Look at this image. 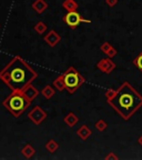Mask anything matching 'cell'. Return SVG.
<instances>
[{"mask_svg":"<svg viewBox=\"0 0 142 160\" xmlns=\"http://www.w3.org/2000/svg\"><path fill=\"white\" fill-rule=\"evenodd\" d=\"M37 77L38 73L36 70H33L19 56H16L0 71V79L12 91H22Z\"/></svg>","mask_w":142,"mask_h":160,"instance_id":"cell-1","label":"cell"},{"mask_svg":"<svg viewBox=\"0 0 142 160\" xmlns=\"http://www.w3.org/2000/svg\"><path fill=\"white\" fill-rule=\"evenodd\" d=\"M107 101L125 120H129L142 107V96L129 82L122 83Z\"/></svg>","mask_w":142,"mask_h":160,"instance_id":"cell-2","label":"cell"},{"mask_svg":"<svg viewBox=\"0 0 142 160\" xmlns=\"http://www.w3.org/2000/svg\"><path fill=\"white\" fill-rule=\"evenodd\" d=\"M2 105L10 113H12L15 117H19L27 110L30 101L23 96L22 91H12V93L2 101Z\"/></svg>","mask_w":142,"mask_h":160,"instance_id":"cell-3","label":"cell"},{"mask_svg":"<svg viewBox=\"0 0 142 160\" xmlns=\"http://www.w3.org/2000/svg\"><path fill=\"white\" fill-rule=\"evenodd\" d=\"M63 80H65L66 89L69 93L76 92L79 87L85 82V78L78 72L73 67H70L69 69L62 73Z\"/></svg>","mask_w":142,"mask_h":160,"instance_id":"cell-4","label":"cell"},{"mask_svg":"<svg viewBox=\"0 0 142 160\" xmlns=\"http://www.w3.org/2000/svg\"><path fill=\"white\" fill-rule=\"evenodd\" d=\"M63 22L67 23L70 28L75 29V28H77L81 22L91 23V20L85 19V18H83L82 16H80L77 11H69V12L63 17Z\"/></svg>","mask_w":142,"mask_h":160,"instance_id":"cell-5","label":"cell"},{"mask_svg":"<svg viewBox=\"0 0 142 160\" xmlns=\"http://www.w3.org/2000/svg\"><path fill=\"white\" fill-rule=\"evenodd\" d=\"M28 117H29V119L31 120L33 123L40 125V123L46 119L47 113H46V111L43 109H41L40 107L36 106V107H33V109L28 113Z\"/></svg>","mask_w":142,"mask_h":160,"instance_id":"cell-6","label":"cell"},{"mask_svg":"<svg viewBox=\"0 0 142 160\" xmlns=\"http://www.w3.org/2000/svg\"><path fill=\"white\" fill-rule=\"evenodd\" d=\"M97 68L100 71H102V72L110 73L115 69V63L111 59L107 58V59H102L101 61H99L97 65Z\"/></svg>","mask_w":142,"mask_h":160,"instance_id":"cell-7","label":"cell"},{"mask_svg":"<svg viewBox=\"0 0 142 160\" xmlns=\"http://www.w3.org/2000/svg\"><path fill=\"white\" fill-rule=\"evenodd\" d=\"M22 93H23V96L29 100L30 102H32L33 99L39 95V90H37V88H35L30 83V85H28L27 87L22 90Z\"/></svg>","mask_w":142,"mask_h":160,"instance_id":"cell-8","label":"cell"},{"mask_svg":"<svg viewBox=\"0 0 142 160\" xmlns=\"http://www.w3.org/2000/svg\"><path fill=\"white\" fill-rule=\"evenodd\" d=\"M60 40H61V37L56 32L55 30H51L48 35H46L45 37V41L50 46V47H55L58 42H60Z\"/></svg>","mask_w":142,"mask_h":160,"instance_id":"cell-9","label":"cell"},{"mask_svg":"<svg viewBox=\"0 0 142 160\" xmlns=\"http://www.w3.org/2000/svg\"><path fill=\"white\" fill-rule=\"evenodd\" d=\"M32 8L36 12L39 13V15H41V13H43L46 10H47L48 3L46 2L45 0H36L35 2L32 3Z\"/></svg>","mask_w":142,"mask_h":160,"instance_id":"cell-10","label":"cell"},{"mask_svg":"<svg viewBox=\"0 0 142 160\" xmlns=\"http://www.w3.org/2000/svg\"><path fill=\"white\" fill-rule=\"evenodd\" d=\"M100 49L102 50L103 52H105L109 58H113L115 55H117V49H115L113 46L110 45L109 42L102 43V46H101V48H100Z\"/></svg>","mask_w":142,"mask_h":160,"instance_id":"cell-11","label":"cell"},{"mask_svg":"<svg viewBox=\"0 0 142 160\" xmlns=\"http://www.w3.org/2000/svg\"><path fill=\"white\" fill-rule=\"evenodd\" d=\"M77 135L79 136L80 139L87 140L91 136V130L89 129V127L87 125H83L77 130Z\"/></svg>","mask_w":142,"mask_h":160,"instance_id":"cell-12","label":"cell"},{"mask_svg":"<svg viewBox=\"0 0 142 160\" xmlns=\"http://www.w3.org/2000/svg\"><path fill=\"white\" fill-rule=\"evenodd\" d=\"M63 121L67 123V126H69L70 128H72L78 123V121H79V118H78L73 112H70V113H68V115L66 116L65 119H63Z\"/></svg>","mask_w":142,"mask_h":160,"instance_id":"cell-13","label":"cell"},{"mask_svg":"<svg viewBox=\"0 0 142 160\" xmlns=\"http://www.w3.org/2000/svg\"><path fill=\"white\" fill-rule=\"evenodd\" d=\"M62 7L67 10L68 12L69 11H76L78 9V3L75 0H65L62 3Z\"/></svg>","mask_w":142,"mask_h":160,"instance_id":"cell-14","label":"cell"},{"mask_svg":"<svg viewBox=\"0 0 142 160\" xmlns=\"http://www.w3.org/2000/svg\"><path fill=\"white\" fill-rule=\"evenodd\" d=\"M21 152H22V155L25 156L26 158H31V157H33V155H35L36 151H35V148H33L32 146L29 145V143H27V145L22 148Z\"/></svg>","mask_w":142,"mask_h":160,"instance_id":"cell-15","label":"cell"},{"mask_svg":"<svg viewBox=\"0 0 142 160\" xmlns=\"http://www.w3.org/2000/svg\"><path fill=\"white\" fill-rule=\"evenodd\" d=\"M41 95L46 98V99H51L55 96V90L52 89L51 86H46L42 90H41Z\"/></svg>","mask_w":142,"mask_h":160,"instance_id":"cell-16","label":"cell"},{"mask_svg":"<svg viewBox=\"0 0 142 160\" xmlns=\"http://www.w3.org/2000/svg\"><path fill=\"white\" fill-rule=\"evenodd\" d=\"M53 86L57 88L59 91H63L66 89V85H65V80H63V76L60 75L57 79L53 81Z\"/></svg>","mask_w":142,"mask_h":160,"instance_id":"cell-17","label":"cell"},{"mask_svg":"<svg viewBox=\"0 0 142 160\" xmlns=\"http://www.w3.org/2000/svg\"><path fill=\"white\" fill-rule=\"evenodd\" d=\"M58 148H59V145L56 142L55 140H49V141L46 143V149L51 153L56 152V150H57Z\"/></svg>","mask_w":142,"mask_h":160,"instance_id":"cell-18","label":"cell"},{"mask_svg":"<svg viewBox=\"0 0 142 160\" xmlns=\"http://www.w3.org/2000/svg\"><path fill=\"white\" fill-rule=\"evenodd\" d=\"M95 129H97L98 131H105V130L107 129V127H108V123L105 122V120L100 119V120H98L97 122H95Z\"/></svg>","mask_w":142,"mask_h":160,"instance_id":"cell-19","label":"cell"},{"mask_svg":"<svg viewBox=\"0 0 142 160\" xmlns=\"http://www.w3.org/2000/svg\"><path fill=\"white\" fill-rule=\"evenodd\" d=\"M35 30H36V32H37V33H39V35H42L46 30H47V26H46L42 21H40V22H38L37 25L35 26Z\"/></svg>","mask_w":142,"mask_h":160,"instance_id":"cell-20","label":"cell"},{"mask_svg":"<svg viewBox=\"0 0 142 160\" xmlns=\"http://www.w3.org/2000/svg\"><path fill=\"white\" fill-rule=\"evenodd\" d=\"M133 62H135V67H137L138 69L142 72V52H140V55H138V57L135 58Z\"/></svg>","mask_w":142,"mask_h":160,"instance_id":"cell-21","label":"cell"},{"mask_svg":"<svg viewBox=\"0 0 142 160\" xmlns=\"http://www.w3.org/2000/svg\"><path fill=\"white\" fill-rule=\"evenodd\" d=\"M115 90H112V89L108 90L107 92H105V98H107V99H110V98L115 95Z\"/></svg>","mask_w":142,"mask_h":160,"instance_id":"cell-22","label":"cell"},{"mask_svg":"<svg viewBox=\"0 0 142 160\" xmlns=\"http://www.w3.org/2000/svg\"><path fill=\"white\" fill-rule=\"evenodd\" d=\"M105 2L109 7H115L118 3V0H105Z\"/></svg>","mask_w":142,"mask_h":160,"instance_id":"cell-23","label":"cell"},{"mask_svg":"<svg viewBox=\"0 0 142 160\" xmlns=\"http://www.w3.org/2000/svg\"><path fill=\"white\" fill-rule=\"evenodd\" d=\"M105 159H118V158H117V156H115L113 153H110L109 156L105 157Z\"/></svg>","mask_w":142,"mask_h":160,"instance_id":"cell-24","label":"cell"},{"mask_svg":"<svg viewBox=\"0 0 142 160\" xmlns=\"http://www.w3.org/2000/svg\"><path fill=\"white\" fill-rule=\"evenodd\" d=\"M139 143H140V145L142 146V136H141V137L139 138Z\"/></svg>","mask_w":142,"mask_h":160,"instance_id":"cell-25","label":"cell"}]
</instances>
